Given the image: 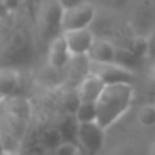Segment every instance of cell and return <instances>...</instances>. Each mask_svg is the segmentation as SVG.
<instances>
[{"instance_id":"cell-1","label":"cell","mask_w":155,"mask_h":155,"mask_svg":"<svg viewBox=\"0 0 155 155\" xmlns=\"http://www.w3.org/2000/svg\"><path fill=\"white\" fill-rule=\"evenodd\" d=\"M134 86L132 83H114L105 84L97 105V123L104 129L120 120L129 110L134 101Z\"/></svg>"},{"instance_id":"cell-2","label":"cell","mask_w":155,"mask_h":155,"mask_svg":"<svg viewBox=\"0 0 155 155\" xmlns=\"http://www.w3.org/2000/svg\"><path fill=\"white\" fill-rule=\"evenodd\" d=\"M97 15V7L93 3H83L70 10L61 11L60 18V30L61 33L70 30H79L91 27Z\"/></svg>"},{"instance_id":"cell-3","label":"cell","mask_w":155,"mask_h":155,"mask_svg":"<svg viewBox=\"0 0 155 155\" xmlns=\"http://www.w3.org/2000/svg\"><path fill=\"white\" fill-rule=\"evenodd\" d=\"M90 74L98 76L105 84L114 83H132L135 74L132 70L117 63H95L90 61Z\"/></svg>"},{"instance_id":"cell-4","label":"cell","mask_w":155,"mask_h":155,"mask_svg":"<svg viewBox=\"0 0 155 155\" xmlns=\"http://www.w3.org/2000/svg\"><path fill=\"white\" fill-rule=\"evenodd\" d=\"M76 143L90 155L101 151L105 143V129L97 121L78 124Z\"/></svg>"},{"instance_id":"cell-5","label":"cell","mask_w":155,"mask_h":155,"mask_svg":"<svg viewBox=\"0 0 155 155\" xmlns=\"http://www.w3.org/2000/svg\"><path fill=\"white\" fill-rule=\"evenodd\" d=\"M23 75L21 70L11 67L0 68V95L3 98L23 97Z\"/></svg>"},{"instance_id":"cell-6","label":"cell","mask_w":155,"mask_h":155,"mask_svg":"<svg viewBox=\"0 0 155 155\" xmlns=\"http://www.w3.org/2000/svg\"><path fill=\"white\" fill-rule=\"evenodd\" d=\"M67 42L68 51L72 56H80V54H87L95 40L94 31L87 27V29H79V30H70V31L61 33Z\"/></svg>"},{"instance_id":"cell-7","label":"cell","mask_w":155,"mask_h":155,"mask_svg":"<svg viewBox=\"0 0 155 155\" xmlns=\"http://www.w3.org/2000/svg\"><path fill=\"white\" fill-rule=\"evenodd\" d=\"M71 57L72 54L68 51L67 42H65L63 34H59L54 38H52L48 48V63L51 68L57 71L64 70L70 64Z\"/></svg>"},{"instance_id":"cell-8","label":"cell","mask_w":155,"mask_h":155,"mask_svg":"<svg viewBox=\"0 0 155 155\" xmlns=\"http://www.w3.org/2000/svg\"><path fill=\"white\" fill-rule=\"evenodd\" d=\"M105 83L98 76L88 74L78 83V102H97L98 97L101 95Z\"/></svg>"},{"instance_id":"cell-9","label":"cell","mask_w":155,"mask_h":155,"mask_svg":"<svg viewBox=\"0 0 155 155\" xmlns=\"http://www.w3.org/2000/svg\"><path fill=\"white\" fill-rule=\"evenodd\" d=\"M116 51L117 48L112 41L106 38L95 37L87 53V57L90 59V61L95 63H113L116 59Z\"/></svg>"},{"instance_id":"cell-10","label":"cell","mask_w":155,"mask_h":155,"mask_svg":"<svg viewBox=\"0 0 155 155\" xmlns=\"http://www.w3.org/2000/svg\"><path fill=\"white\" fill-rule=\"evenodd\" d=\"M74 117L78 121V124L97 121L95 102H78L75 112H74Z\"/></svg>"},{"instance_id":"cell-11","label":"cell","mask_w":155,"mask_h":155,"mask_svg":"<svg viewBox=\"0 0 155 155\" xmlns=\"http://www.w3.org/2000/svg\"><path fill=\"white\" fill-rule=\"evenodd\" d=\"M59 132L61 135L63 142H75L76 143V131H78V121L75 117H65L59 124Z\"/></svg>"},{"instance_id":"cell-12","label":"cell","mask_w":155,"mask_h":155,"mask_svg":"<svg viewBox=\"0 0 155 155\" xmlns=\"http://www.w3.org/2000/svg\"><path fill=\"white\" fill-rule=\"evenodd\" d=\"M61 142L63 139L57 127L48 128L41 134V144H42L44 150H54Z\"/></svg>"},{"instance_id":"cell-13","label":"cell","mask_w":155,"mask_h":155,"mask_svg":"<svg viewBox=\"0 0 155 155\" xmlns=\"http://www.w3.org/2000/svg\"><path fill=\"white\" fill-rule=\"evenodd\" d=\"M148 49H150V46H148V38L139 35V37H135L134 40H132L131 51L134 52L137 57L147 56V54H148Z\"/></svg>"},{"instance_id":"cell-14","label":"cell","mask_w":155,"mask_h":155,"mask_svg":"<svg viewBox=\"0 0 155 155\" xmlns=\"http://www.w3.org/2000/svg\"><path fill=\"white\" fill-rule=\"evenodd\" d=\"M139 121L143 125L151 127L155 124V106L153 105H146L139 110Z\"/></svg>"},{"instance_id":"cell-15","label":"cell","mask_w":155,"mask_h":155,"mask_svg":"<svg viewBox=\"0 0 155 155\" xmlns=\"http://www.w3.org/2000/svg\"><path fill=\"white\" fill-rule=\"evenodd\" d=\"M78 151H79L78 143H75V142H61L53 150V154L54 155H76Z\"/></svg>"},{"instance_id":"cell-16","label":"cell","mask_w":155,"mask_h":155,"mask_svg":"<svg viewBox=\"0 0 155 155\" xmlns=\"http://www.w3.org/2000/svg\"><path fill=\"white\" fill-rule=\"evenodd\" d=\"M56 3L61 8V11H64V10H70V8L83 4V3H86V0H56Z\"/></svg>"},{"instance_id":"cell-17","label":"cell","mask_w":155,"mask_h":155,"mask_svg":"<svg viewBox=\"0 0 155 155\" xmlns=\"http://www.w3.org/2000/svg\"><path fill=\"white\" fill-rule=\"evenodd\" d=\"M11 12H12V11H11V8L8 7L7 0H0V19L7 18Z\"/></svg>"},{"instance_id":"cell-18","label":"cell","mask_w":155,"mask_h":155,"mask_svg":"<svg viewBox=\"0 0 155 155\" xmlns=\"http://www.w3.org/2000/svg\"><path fill=\"white\" fill-rule=\"evenodd\" d=\"M38 155H54V154H53V150H42Z\"/></svg>"},{"instance_id":"cell-19","label":"cell","mask_w":155,"mask_h":155,"mask_svg":"<svg viewBox=\"0 0 155 155\" xmlns=\"http://www.w3.org/2000/svg\"><path fill=\"white\" fill-rule=\"evenodd\" d=\"M0 155H4V150H3V144H2V139H0Z\"/></svg>"},{"instance_id":"cell-20","label":"cell","mask_w":155,"mask_h":155,"mask_svg":"<svg viewBox=\"0 0 155 155\" xmlns=\"http://www.w3.org/2000/svg\"><path fill=\"white\" fill-rule=\"evenodd\" d=\"M3 101H4V98H3V97H2V95H0V105H2V104H3Z\"/></svg>"}]
</instances>
